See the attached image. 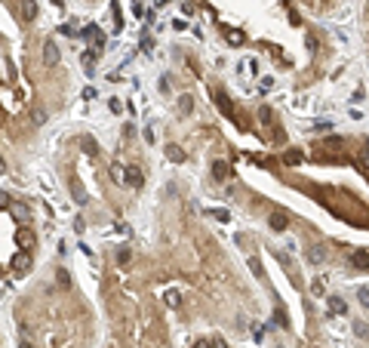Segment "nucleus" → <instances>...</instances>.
I'll use <instances>...</instances> for the list:
<instances>
[{
  "label": "nucleus",
  "mask_w": 369,
  "mask_h": 348,
  "mask_svg": "<svg viewBox=\"0 0 369 348\" xmlns=\"http://www.w3.org/2000/svg\"><path fill=\"white\" fill-rule=\"evenodd\" d=\"M206 213H210L212 219H218V222H228V219H231V213H228V210H206Z\"/></svg>",
  "instance_id": "obj_22"
},
{
  "label": "nucleus",
  "mask_w": 369,
  "mask_h": 348,
  "mask_svg": "<svg viewBox=\"0 0 369 348\" xmlns=\"http://www.w3.org/2000/svg\"><path fill=\"white\" fill-rule=\"evenodd\" d=\"M357 299H360L363 308H369V290H360V293H357Z\"/></svg>",
  "instance_id": "obj_25"
},
{
  "label": "nucleus",
  "mask_w": 369,
  "mask_h": 348,
  "mask_svg": "<svg viewBox=\"0 0 369 348\" xmlns=\"http://www.w3.org/2000/svg\"><path fill=\"white\" fill-rule=\"evenodd\" d=\"M259 117H262L264 123H274V111H271L268 105H262V108H259Z\"/></svg>",
  "instance_id": "obj_21"
},
{
  "label": "nucleus",
  "mask_w": 369,
  "mask_h": 348,
  "mask_svg": "<svg viewBox=\"0 0 369 348\" xmlns=\"http://www.w3.org/2000/svg\"><path fill=\"white\" fill-rule=\"evenodd\" d=\"M194 348H212L210 342H197V345H194Z\"/></svg>",
  "instance_id": "obj_37"
},
{
  "label": "nucleus",
  "mask_w": 369,
  "mask_h": 348,
  "mask_svg": "<svg viewBox=\"0 0 369 348\" xmlns=\"http://www.w3.org/2000/svg\"><path fill=\"white\" fill-rule=\"evenodd\" d=\"M286 164H302V151H286Z\"/></svg>",
  "instance_id": "obj_24"
},
{
  "label": "nucleus",
  "mask_w": 369,
  "mask_h": 348,
  "mask_svg": "<svg viewBox=\"0 0 369 348\" xmlns=\"http://www.w3.org/2000/svg\"><path fill=\"white\" fill-rule=\"evenodd\" d=\"M9 203H13V201H9V194H6V191H0V210H6Z\"/></svg>",
  "instance_id": "obj_28"
},
{
  "label": "nucleus",
  "mask_w": 369,
  "mask_h": 348,
  "mask_svg": "<svg viewBox=\"0 0 369 348\" xmlns=\"http://www.w3.org/2000/svg\"><path fill=\"white\" fill-rule=\"evenodd\" d=\"M132 3H135V0H132Z\"/></svg>",
  "instance_id": "obj_40"
},
{
  "label": "nucleus",
  "mask_w": 369,
  "mask_h": 348,
  "mask_svg": "<svg viewBox=\"0 0 369 348\" xmlns=\"http://www.w3.org/2000/svg\"><path fill=\"white\" fill-rule=\"evenodd\" d=\"M268 222H271V228H274V231H286V228H290V219H286L283 213H271Z\"/></svg>",
  "instance_id": "obj_10"
},
{
  "label": "nucleus",
  "mask_w": 369,
  "mask_h": 348,
  "mask_svg": "<svg viewBox=\"0 0 369 348\" xmlns=\"http://www.w3.org/2000/svg\"><path fill=\"white\" fill-rule=\"evenodd\" d=\"M83 148L89 154H99V148H96V142H92V139H83Z\"/></svg>",
  "instance_id": "obj_26"
},
{
  "label": "nucleus",
  "mask_w": 369,
  "mask_h": 348,
  "mask_svg": "<svg viewBox=\"0 0 369 348\" xmlns=\"http://www.w3.org/2000/svg\"><path fill=\"white\" fill-rule=\"evenodd\" d=\"M71 194H74L77 203H86V191H83V185H80L77 179H71Z\"/></svg>",
  "instance_id": "obj_11"
},
{
  "label": "nucleus",
  "mask_w": 369,
  "mask_h": 348,
  "mask_svg": "<svg viewBox=\"0 0 369 348\" xmlns=\"http://www.w3.org/2000/svg\"><path fill=\"white\" fill-rule=\"evenodd\" d=\"M351 265H354V268H360V271H369V253H363V250L351 253Z\"/></svg>",
  "instance_id": "obj_8"
},
{
  "label": "nucleus",
  "mask_w": 369,
  "mask_h": 348,
  "mask_svg": "<svg viewBox=\"0 0 369 348\" xmlns=\"http://www.w3.org/2000/svg\"><path fill=\"white\" fill-rule=\"evenodd\" d=\"M19 16L22 22H34L37 19V0H19Z\"/></svg>",
  "instance_id": "obj_6"
},
{
  "label": "nucleus",
  "mask_w": 369,
  "mask_h": 348,
  "mask_svg": "<svg viewBox=\"0 0 369 348\" xmlns=\"http://www.w3.org/2000/svg\"><path fill=\"white\" fill-rule=\"evenodd\" d=\"M86 37L92 40V46H96V50H102V43H105V37H102L99 28H86Z\"/></svg>",
  "instance_id": "obj_14"
},
{
  "label": "nucleus",
  "mask_w": 369,
  "mask_h": 348,
  "mask_svg": "<svg viewBox=\"0 0 369 348\" xmlns=\"http://www.w3.org/2000/svg\"><path fill=\"white\" fill-rule=\"evenodd\" d=\"M354 333L360 336V339H369V327H366L363 320H354Z\"/></svg>",
  "instance_id": "obj_18"
},
{
  "label": "nucleus",
  "mask_w": 369,
  "mask_h": 348,
  "mask_svg": "<svg viewBox=\"0 0 369 348\" xmlns=\"http://www.w3.org/2000/svg\"><path fill=\"white\" fill-rule=\"evenodd\" d=\"M360 164H363V167H369V142H366V148H363V154H360Z\"/></svg>",
  "instance_id": "obj_31"
},
{
  "label": "nucleus",
  "mask_w": 369,
  "mask_h": 348,
  "mask_svg": "<svg viewBox=\"0 0 369 348\" xmlns=\"http://www.w3.org/2000/svg\"><path fill=\"white\" fill-rule=\"evenodd\" d=\"M9 268H13L16 274H28V271H31V253L19 250L16 256H13V262H9Z\"/></svg>",
  "instance_id": "obj_1"
},
{
  "label": "nucleus",
  "mask_w": 369,
  "mask_h": 348,
  "mask_svg": "<svg viewBox=\"0 0 369 348\" xmlns=\"http://www.w3.org/2000/svg\"><path fill=\"white\" fill-rule=\"evenodd\" d=\"M117 262H120V265H126V262H130V250H126V247L117 253Z\"/></svg>",
  "instance_id": "obj_27"
},
{
  "label": "nucleus",
  "mask_w": 369,
  "mask_h": 348,
  "mask_svg": "<svg viewBox=\"0 0 369 348\" xmlns=\"http://www.w3.org/2000/svg\"><path fill=\"white\" fill-rule=\"evenodd\" d=\"M16 243H19V247L25 250V253H31V250H34V243H37V237H34L31 231H28V225H22V228L16 231Z\"/></svg>",
  "instance_id": "obj_5"
},
{
  "label": "nucleus",
  "mask_w": 369,
  "mask_h": 348,
  "mask_svg": "<svg viewBox=\"0 0 369 348\" xmlns=\"http://www.w3.org/2000/svg\"><path fill=\"white\" fill-rule=\"evenodd\" d=\"M249 268H252V274H259V277H262V265H259L256 259H249Z\"/></svg>",
  "instance_id": "obj_33"
},
{
  "label": "nucleus",
  "mask_w": 369,
  "mask_h": 348,
  "mask_svg": "<svg viewBox=\"0 0 369 348\" xmlns=\"http://www.w3.org/2000/svg\"><path fill=\"white\" fill-rule=\"evenodd\" d=\"M59 59H62L59 43H55V40H46V43H43V65L53 68V65H59Z\"/></svg>",
  "instance_id": "obj_2"
},
{
  "label": "nucleus",
  "mask_w": 369,
  "mask_h": 348,
  "mask_svg": "<svg viewBox=\"0 0 369 348\" xmlns=\"http://www.w3.org/2000/svg\"><path fill=\"white\" fill-rule=\"evenodd\" d=\"M191 108H194L191 96H182V99H179V111H182V114H191Z\"/></svg>",
  "instance_id": "obj_19"
},
{
  "label": "nucleus",
  "mask_w": 369,
  "mask_h": 348,
  "mask_svg": "<svg viewBox=\"0 0 369 348\" xmlns=\"http://www.w3.org/2000/svg\"><path fill=\"white\" fill-rule=\"evenodd\" d=\"M308 50L317 53V37H314V34H308Z\"/></svg>",
  "instance_id": "obj_29"
},
{
  "label": "nucleus",
  "mask_w": 369,
  "mask_h": 348,
  "mask_svg": "<svg viewBox=\"0 0 369 348\" xmlns=\"http://www.w3.org/2000/svg\"><path fill=\"white\" fill-rule=\"evenodd\" d=\"M225 37H228V43H243L246 40L243 31H225Z\"/></svg>",
  "instance_id": "obj_20"
},
{
  "label": "nucleus",
  "mask_w": 369,
  "mask_h": 348,
  "mask_svg": "<svg viewBox=\"0 0 369 348\" xmlns=\"http://www.w3.org/2000/svg\"><path fill=\"white\" fill-rule=\"evenodd\" d=\"M0 173H6V160H3V154H0Z\"/></svg>",
  "instance_id": "obj_36"
},
{
  "label": "nucleus",
  "mask_w": 369,
  "mask_h": 348,
  "mask_svg": "<svg viewBox=\"0 0 369 348\" xmlns=\"http://www.w3.org/2000/svg\"><path fill=\"white\" fill-rule=\"evenodd\" d=\"M163 302H166L169 308H179V305H182V296L176 293V290H166V293H163Z\"/></svg>",
  "instance_id": "obj_13"
},
{
  "label": "nucleus",
  "mask_w": 369,
  "mask_h": 348,
  "mask_svg": "<svg viewBox=\"0 0 369 348\" xmlns=\"http://www.w3.org/2000/svg\"><path fill=\"white\" fill-rule=\"evenodd\" d=\"M19 348H34V345H31L28 339H22V342H19Z\"/></svg>",
  "instance_id": "obj_35"
},
{
  "label": "nucleus",
  "mask_w": 369,
  "mask_h": 348,
  "mask_svg": "<svg viewBox=\"0 0 369 348\" xmlns=\"http://www.w3.org/2000/svg\"><path fill=\"white\" fill-rule=\"evenodd\" d=\"M43 120H46V111L37 108V111H34V123H43Z\"/></svg>",
  "instance_id": "obj_34"
},
{
  "label": "nucleus",
  "mask_w": 369,
  "mask_h": 348,
  "mask_svg": "<svg viewBox=\"0 0 369 348\" xmlns=\"http://www.w3.org/2000/svg\"><path fill=\"white\" fill-rule=\"evenodd\" d=\"M311 296H326V281H323V277H314V281H311Z\"/></svg>",
  "instance_id": "obj_12"
},
{
  "label": "nucleus",
  "mask_w": 369,
  "mask_h": 348,
  "mask_svg": "<svg viewBox=\"0 0 369 348\" xmlns=\"http://www.w3.org/2000/svg\"><path fill=\"white\" fill-rule=\"evenodd\" d=\"M240 71H256V62H252V59H246L243 65H240Z\"/></svg>",
  "instance_id": "obj_32"
},
{
  "label": "nucleus",
  "mask_w": 369,
  "mask_h": 348,
  "mask_svg": "<svg viewBox=\"0 0 369 348\" xmlns=\"http://www.w3.org/2000/svg\"><path fill=\"white\" fill-rule=\"evenodd\" d=\"M166 157L172 160V164H182V160H184V154L179 151V145H166Z\"/></svg>",
  "instance_id": "obj_16"
},
{
  "label": "nucleus",
  "mask_w": 369,
  "mask_h": 348,
  "mask_svg": "<svg viewBox=\"0 0 369 348\" xmlns=\"http://www.w3.org/2000/svg\"><path fill=\"white\" fill-rule=\"evenodd\" d=\"M277 259H280V262L286 265V268H292V259H290V256H286V253H277Z\"/></svg>",
  "instance_id": "obj_30"
},
{
  "label": "nucleus",
  "mask_w": 369,
  "mask_h": 348,
  "mask_svg": "<svg viewBox=\"0 0 369 348\" xmlns=\"http://www.w3.org/2000/svg\"><path fill=\"white\" fill-rule=\"evenodd\" d=\"M154 3H157V6H166V3H169V0H154Z\"/></svg>",
  "instance_id": "obj_38"
},
{
  "label": "nucleus",
  "mask_w": 369,
  "mask_h": 348,
  "mask_svg": "<svg viewBox=\"0 0 369 348\" xmlns=\"http://www.w3.org/2000/svg\"><path fill=\"white\" fill-rule=\"evenodd\" d=\"M111 176H114V182H120V185H123V167H120V164H114V167H111Z\"/></svg>",
  "instance_id": "obj_23"
},
{
  "label": "nucleus",
  "mask_w": 369,
  "mask_h": 348,
  "mask_svg": "<svg viewBox=\"0 0 369 348\" xmlns=\"http://www.w3.org/2000/svg\"><path fill=\"white\" fill-rule=\"evenodd\" d=\"M142 182H145V176H142V170H138V167H123V185H130V188H142Z\"/></svg>",
  "instance_id": "obj_3"
},
{
  "label": "nucleus",
  "mask_w": 369,
  "mask_h": 348,
  "mask_svg": "<svg viewBox=\"0 0 369 348\" xmlns=\"http://www.w3.org/2000/svg\"><path fill=\"white\" fill-rule=\"evenodd\" d=\"M326 259H329L326 247H311V250H308V262H311V265H323Z\"/></svg>",
  "instance_id": "obj_7"
},
{
  "label": "nucleus",
  "mask_w": 369,
  "mask_h": 348,
  "mask_svg": "<svg viewBox=\"0 0 369 348\" xmlns=\"http://www.w3.org/2000/svg\"><path fill=\"white\" fill-rule=\"evenodd\" d=\"M212 348H225V342H212Z\"/></svg>",
  "instance_id": "obj_39"
},
{
  "label": "nucleus",
  "mask_w": 369,
  "mask_h": 348,
  "mask_svg": "<svg viewBox=\"0 0 369 348\" xmlns=\"http://www.w3.org/2000/svg\"><path fill=\"white\" fill-rule=\"evenodd\" d=\"M212 176H215L218 182H225V179L231 176V167L225 164V160H215V164H212Z\"/></svg>",
  "instance_id": "obj_9"
},
{
  "label": "nucleus",
  "mask_w": 369,
  "mask_h": 348,
  "mask_svg": "<svg viewBox=\"0 0 369 348\" xmlns=\"http://www.w3.org/2000/svg\"><path fill=\"white\" fill-rule=\"evenodd\" d=\"M6 210H9V213H13V219H16V222H19V225H28V222H31V210H28V206H25V203H19V201H13V203H9V206H6Z\"/></svg>",
  "instance_id": "obj_4"
},
{
  "label": "nucleus",
  "mask_w": 369,
  "mask_h": 348,
  "mask_svg": "<svg viewBox=\"0 0 369 348\" xmlns=\"http://www.w3.org/2000/svg\"><path fill=\"white\" fill-rule=\"evenodd\" d=\"M329 308L336 311V315H344V311H348V305H344V299H339V296H329Z\"/></svg>",
  "instance_id": "obj_15"
},
{
  "label": "nucleus",
  "mask_w": 369,
  "mask_h": 348,
  "mask_svg": "<svg viewBox=\"0 0 369 348\" xmlns=\"http://www.w3.org/2000/svg\"><path fill=\"white\" fill-rule=\"evenodd\" d=\"M55 284H59L62 290H68V287H71V274H68L65 268H59V271H55Z\"/></svg>",
  "instance_id": "obj_17"
}]
</instances>
